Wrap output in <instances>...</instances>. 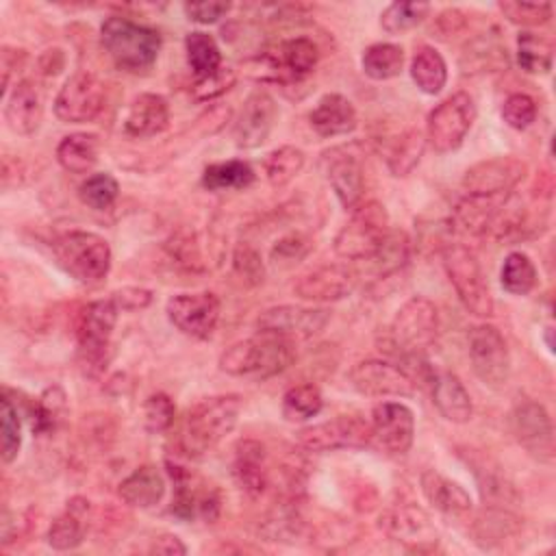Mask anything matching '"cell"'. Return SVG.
<instances>
[{
    "instance_id": "obj_53",
    "label": "cell",
    "mask_w": 556,
    "mask_h": 556,
    "mask_svg": "<svg viewBox=\"0 0 556 556\" xmlns=\"http://www.w3.org/2000/svg\"><path fill=\"white\" fill-rule=\"evenodd\" d=\"M176 417V408L169 395L165 393H152L146 397L143 402V426L148 432L152 434H161L165 430H169V426L174 424Z\"/></svg>"
},
{
    "instance_id": "obj_38",
    "label": "cell",
    "mask_w": 556,
    "mask_h": 556,
    "mask_svg": "<svg viewBox=\"0 0 556 556\" xmlns=\"http://www.w3.org/2000/svg\"><path fill=\"white\" fill-rule=\"evenodd\" d=\"M185 52L195 78H206L222 67V52L208 33H189L185 37Z\"/></svg>"
},
{
    "instance_id": "obj_42",
    "label": "cell",
    "mask_w": 556,
    "mask_h": 556,
    "mask_svg": "<svg viewBox=\"0 0 556 556\" xmlns=\"http://www.w3.org/2000/svg\"><path fill=\"white\" fill-rule=\"evenodd\" d=\"M304 161H306L304 152L295 146H280L274 152H269L263 163L269 185L271 187L289 185L302 172Z\"/></svg>"
},
{
    "instance_id": "obj_58",
    "label": "cell",
    "mask_w": 556,
    "mask_h": 556,
    "mask_svg": "<svg viewBox=\"0 0 556 556\" xmlns=\"http://www.w3.org/2000/svg\"><path fill=\"white\" fill-rule=\"evenodd\" d=\"M122 311H139L152 302V291L143 287H124L111 295Z\"/></svg>"
},
{
    "instance_id": "obj_26",
    "label": "cell",
    "mask_w": 556,
    "mask_h": 556,
    "mask_svg": "<svg viewBox=\"0 0 556 556\" xmlns=\"http://www.w3.org/2000/svg\"><path fill=\"white\" fill-rule=\"evenodd\" d=\"M232 476L239 482V486L250 495H261L269 484V471H267V452L265 445L245 439L235 445V460H232Z\"/></svg>"
},
{
    "instance_id": "obj_57",
    "label": "cell",
    "mask_w": 556,
    "mask_h": 556,
    "mask_svg": "<svg viewBox=\"0 0 556 556\" xmlns=\"http://www.w3.org/2000/svg\"><path fill=\"white\" fill-rule=\"evenodd\" d=\"M182 9H185V15L191 22L215 24L217 20H222L230 11V2H215V0H208V2H185Z\"/></svg>"
},
{
    "instance_id": "obj_16",
    "label": "cell",
    "mask_w": 556,
    "mask_h": 556,
    "mask_svg": "<svg viewBox=\"0 0 556 556\" xmlns=\"http://www.w3.org/2000/svg\"><path fill=\"white\" fill-rule=\"evenodd\" d=\"M298 441L311 452L365 447L371 441V428L356 415H337L334 419L302 428Z\"/></svg>"
},
{
    "instance_id": "obj_59",
    "label": "cell",
    "mask_w": 556,
    "mask_h": 556,
    "mask_svg": "<svg viewBox=\"0 0 556 556\" xmlns=\"http://www.w3.org/2000/svg\"><path fill=\"white\" fill-rule=\"evenodd\" d=\"M150 552L165 554V556H182V554H187V547L182 545V541L176 534H161L150 545Z\"/></svg>"
},
{
    "instance_id": "obj_44",
    "label": "cell",
    "mask_w": 556,
    "mask_h": 556,
    "mask_svg": "<svg viewBox=\"0 0 556 556\" xmlns=\"http://www.w3.org/2000/svg\"><path fill=\"white\" fill-rule=\"evenodd\" d=\"M430 4L428 2H391L380 13V26L389 35H402L428 17Z\"/></svg>"
},
{
    "instance_id": "obj_5",
    "label": "cell",
    "mask_w": 556,
    "mask_h": 556,
    "mask_svg": "<svg viewBox=\"0 0 556 556\" xmlns=\"http://www.w3.org/2000/svg\"><path fill=\"white\" fill-rule=\"evenodd\" d=\"M387 208L367 200L352 208L348 224L334 237V254L345 261H371L389 235Z\"/></svg>"
},
{
    "instance_id": "obj_49",
    "label": "cell",
    "mask_w": 556,
    "mask_h": 556,
    "mask_svg": "<svg viewBox=\"0 0 556 556\" xmlns=\"http://www.w3.org/2000/svg\"><path fill=\"white\" fill-rule=\"evenodd\" d=\"M63 410H65V393L59 387L46 389L43 395L37 402H33V406H30L33 430L37 434H46V432L54 430Z\"/></svg>"
},
{
    "instance_id": "obj_54",
    "label": "cell",
    "mask_w": 556,
    "mask_h": 556,
    "mask_svg": "<svg viewBox=\"0 0 556 556\" xmlns=\"http://www.w3.org/2000/svg\"><path fill=\"white\" fill-rule=\"evenodd\" d=\"M308 252H311V239L302 232H293V235L278 239L276 245L271 248L269 256L276 267L287 269V267L298 265L302 258H306Z\"/></svg>"
},
{
    "instance_id": "obj_52",
    "label": "cell",
    "mask_w": 556,
    "mask_h": 556,
    "mask_svg": "<svg viewBox=\"0 0 556 556\" xmlns=\"http://www.w3.org/2000/svg\"><path fill=\"white\" fill-rule=\"evenodd\" d=\"M263 534L269 541H287V543H295L302 534H304V521L300 519V515L291 508H280L274 510L271 517L265 519L263 523Z\"/></svg>"
},
{
    "instance_id": "obj_8",
    "label": "cell",
    "mask_w": 556,
    "mask_h": 556,
    "mask_svg": "<svg viewBox=\"0 0 556 556\" xmlns=\"http://www.w3.org/2000/svg\"><path fill=\"white\" fill-rule=\"evenodd\" d=\"M476 102L469 93L458 91L445 98L426 119V141L441 154L460 148L476 122Z\"/></svg>"
},
{
    "instance_id": "obj_31",
    "label": "cell",
    "mask_w": 556,
    "mask_h": 556,
    "mask_svg": "<svg viewBox=\"0 0 556 556\" xmlns=\"http://www.w3.org/2000/svg\"><path fill=\"white\" fill-rule=\"evenodd\" d=\"M117 495L132 508H152L165 495V478L154 465H141L119 482Z\"/></svg>"
},
{
    "instance_id": "obj_48",
    "label": "cell",
    "mask_w": 556,
    "mask_h": 556,
    "mask_svg": "<svg viewBox=\"0 0 556 556\" xmlns=\"http://www.w3.org/2000/svg\"><path fill=\"white\" fill-rule=\"evenodd\" d=\"M408 252H410L408 237L402 230H389L380 250L371 258L376 269H378V276L382 278V276L400 271L408 261Z\"/></svg>"
},
{
    "instance_id": "obj_28",
    "label": "cell",
    "mask_w": 556,
    "mask_h": 556,
    "mask_svg": "<svg viewBox=\"0 0 556 556\" xmlns=\"http://www.w3.org/2000/svg\"><path fill=\"white\" fill-rule=\"evenodd\" d=\"M432 384V402L441 417L452 424H467L473 415L471 397L460 382V378L452 371H437L430 380Z\"/></svg>"
},
{
    "instance_id": "obj_14",
    "label": "cell",
    "mask_w": 556,
    "mask_h": 556,
    "mask_svg": "<svg viewBox=\"0 0 556 556\" xmlns=\"http://www.w3.org/2000/svg\"><path fill=\"white\" fill-rule=\"evenodd\" d=\"M104 106V85L89 72L72 74L54 98V115L65 124L91 122Z\"/></svg>"
},
{
    "instance_id": "obj_4",
    "label": "cell",
    "mask_w": 556,
    "mask_h": 556,
    "mask_svg": "<svg viewBox=\"0 0 556 556\" xmlns=\"http://www.w3.org/2000/svg\"><path fill=\"white\" fill-rule=\"evenodd\" d=\"M56 263L78 282L98 285L111 269V245L104 237L89 230H70L52 241Z\"/></svg>"
},
{
    "instance_id": "obj_29",
    "label": "cell",
    "mask_w": 556,
    "mask_h": 556,
    "mask_svg": "<svg viewBox=\"0 0 556 556\" xmlns=\"http://www.w3.org/2000/svg\"><path fill=\"white\" fill-rule=\"evenodd\" d=\"M421 493L424 497L443 515L460 517L471 510V497L469 493L454 480L441 476L434 469H426L421 473Z\"/></svg>"
},
{
    "instance_id": "obj_39",
    "label": "cell",
    "mask_w": 556,
    "mask_h": 556,
    "mask_svg": "<svg viewBox=\"0 0 556 556\" xmlns=\"http://www.w3.org/2000/svg\"><path fill=\"white\" fill-rule=\"evenodd\" d=\"M321 406H324L321 391L315 384L306 382V384H295L285 391L280 410L289 424H302V421L313 419L321 410Z\"/></svg>"
},
{
    "instance_id": "obj_7",
    "label": "cell",
    "mask_w": 556,
    "mask_h": 556,
    "mask_svg": "<svg viewBox=\"0 0 556 556\" xmlns=\"http://www.w3.org/2000/svg\"><path fill=\"white\" fill-rule=\"evenodd\" d=\"M439 332V313L434 302L424 295H413L406 300L389 328L391 343L410 358H419L432 343Z\"/></svg>"
},
{
    "instance_id": "obj_20",
    "label": "cell",
    "mask_w": 556,
    "mask_h": 556,
    "mask_svg": "<svg viewBox=\"0 0 556 556\" xmlns=\"http://www.w3.org/2000/svg\"><path fill=\"white\" fill-rule=\"evenodd\" d=\"M276 119H278L276 100L263 89L252 91L245 98V102L241 106V113H239V117L235 122V128H232V137H235L237 148L252 150V148L263 146L269 139V135L276 126Z\"/></svg>"
},
{
    "instance_id": "obj_21",
    "label": "cell",
    "mask_w": 556,
    "mask_h": 556,
    "mask_svg": "<svg viewBox=\"0 0 556 556\" xmlns=\"http://www.w3.org/2000/svg\"><path fill=\"white\" fill-rule=\"evenodd\" d=\"M330 319V311L315 306H271L256 317V328L289 339H308L319 334Z\"/></svg>"
},
{
    "instance_id": "obj_50",
    "label": "cell",
    "mask_w": 556,
    "mask_h": 556,
    "mask_svg": "<svg viewBox=\"0 0 556 556\" xmlns=\"http://www.w3.org/2000/svg\"><path fill=\"white\" fill-rule=\"evenodd\" d=\"M497 9L504 13V17L510 24H517L521 28L543 26V24H547L552 20V4L549 2L504 0V2H497Z\"/></svg>"
},
{
    "instance_id": "obj_12",
    "label": "cell",
    "mask_w": 556,
    "mask_h": 556,
    "mask_svg": "<svg viewBox=\"0 0 556 556\" xmlns=\"http://www.w3.org/2000/svg\"><path fill=\"white\" fill-rule=\"evenodd\" d=\"M219 298L213 291L176 293L167 300V319L187 337L208 339L219 321Z\"/></svg>"
},
{
    "instance_id": "obj_30",
    "label": "cell",
    "mask_w": 556,
    "mask_h": 556,
    "mask_svg": "<svg viewBox=\"0 0 556 556\" xmlns=\"http://www.w3.org/2000/svg\"><path fill=\"white\" fill-rule=\"evenodd\" d=\"M267 61L271 70L302 78L315 70L319 61V48L308 37H291L280 41L274 52H267Z\"/></svg>"
},
{
    "instance_id": "obj_13",
    "label": "cell",
    "mask_w": 556,
    "mask_h": 556,
    "mask_svg": "<svg viewBox=\"0 0 556 556\" xmlns=\"http://www.w3.org/2000/svg\"><path fill=\"white\" fill-rule=\"evenodd\" d=\"M348 378L350 384L367 397H410L415 393L413 376L404 367L380 358L358 361Z\"/></svg>"
},
{
    "instance_id": "obj_51",
    "label": "cell",
    "mask_w": 556,
    "mask_h": 556,
    "mask_svg": "<svg viewBox=\"0 0 556 556\" xmlns=\"http://www.w3.org/2000/svg\"><path fill=\"white\" fill-rule=\"evenodd\" d=\"M232 271L248 287L263 285V280H265V263L261 258V252L254 245H250V243H239L232 250Z\"/></svg>"
},
{
    "instance_id": "obj_46",
    "label": "cell",
    "mask_w": 556,
    "mask_h": 556,
    "mask_svg": "<svg viewBox=\"0 0 556 556\" xmlns=\"http://www.w3.org/2000/svg\"><path fill=\"white\" fill-rule=\"evenodd\" d=\"M119 195V185L109 172L87 176L78 187V198L93 211H106Z\"/></svg>"
},
{
    "instance_id": "obj_33",
    "label": "cell",
    "mask_w": 556,
    "mask_h": 556,
    "mask_svg": "<svg viewBox=\"0 0 556 556\" xmlns=\"http://www.w3.org/2000/svg\"><path fill=\"white\" fill-rule=\"evenodd\" d=\"M410 78L428 96H437L447 83V65L432 46H421L410 61Z\"/></svg>"
},
{
    "instance_id": "obj_18",
    "label": "cell",
    "mask_w": 556,
    "mask_h": 556,
    "mask_svg": "<svg viewBox=\"0 0 556 556\" xmlns=\"http://www.w3.org/2000/svg\"><path fill=\"white\" fill-rule=\"evenodd\" d=\"M371 439L393 456L410 450L415 439V415L402 402H380L371 410Z\"/></svg>"
},
{
    "instance_id": "obj_9",
    "label": "cell",
    "mask_w": 556,
    "mask_h": 556,
    "mask_svg": "<svg viewBox=\"0 0 556 556\" xmlns=\"http://www.w3.org/2000/svg\"><path fill=\"white\" fill-rule=\"evenodd\" d=\"M467 350L471 369L482 384L500 391L510 378V352L504 334L493 324H478L469 330Z\"/></svg>"
},
{
    "instance_id": "obj_10",
    "label": "cell",
    "mask_w": 556,
    "mask_h": 556,
    "mask_svg": "<svg viewBox=\"0 0 556 556\" xmlns=\"http://www.w3.org/2000/svg\"><path fill=\"white\" fill-rule=\"evenodd\" d=\"M119 306L113 298L93 300L80 313L76 321V339L83 356V365L93 374L106 363L109 341L117 321Z\"/></svg>"
},
{
    "instance_id": "obj_56",
    "label": "cell",
    "mask_w": 556,
    "mask_h": 556,
    "mask_svg": "<svg viewBox=\"0 0 556 556\" xmlns=\"http://www.w3.org/2000/svg\"><path fill=\"white\" fill-rule=\"evenodd\" d=\"M237 76L230 67H219L215 74L206 76V78H195V83L191 85V93L195 100H213L219 98L222 93H226L232 85H235Z\"/></svg>"
},
{
    "instance_id": "obj_35",
    "label": "cell",
    "mask_w": 556,
    "mask_h": 556,
    "mask_svg": "<svg viewBox=\"0 0 556 556\" xmlns=\"http://www.w3.org/2000/svg\"><path fill=\"white\" fill-rule=\"evenodd\" d=\"M517 63L528 74H547L554 63V43L545 35L521 30L517 35Z\"/></svg>"
},
{
    "instance_id": "obj_22",
    "label": "cell",
    "mask_w": 556,
    "mask_h": 556,
    "mask_svg": "<svg viewBox=\"0 0 556 556\" xmlns=\"http://www.w3.org/2000/svg\"><path fill=\"white\" fill-rule=\"evenodd\" d=\"M356 289V274L341 263L321 265L304 276H300L293 285V293L306 302H339L348 298Z\"/></svg>"
},
{
    "instance_id": "obj_17",
    "label": "cell",
    "mask_w": 556,
    "mask_h": 556,
    "mask_svg": "<svg viewBox=\"0 0 556 556\" xmlns=\"http://www.w3.org/2000/svg\"><path fill=\"white\" fill-rule=\"evenodd\" d=\"M321 172L345 211L363 202V163L354 146H337L321 154Z\"/></svg>"
},
{
    "instance_id": "obj_41",
    "label": "cell",
    "mask_w": 556,
    "mask_h": 556,
    "mask_svg": "<svg viewBox=\"0 0 556 556\" xmlns=\"http://www.w3.org/2000/svg\"><path fill=\"white\" fill-rule=\"evenodd\" d=\"M519 530V519L504 506H491L484 508L482 515L476 519V541L482 545H493L504 541L506 536L515 534Z\"/></svg>"
},
{
    "instance_id": "obj_23",
    "label": "cell",
    "mask_w": 556,
    "mask_h": 556,
    "mask_svg": "<svg viewBox=\"0 0 556 556\" xmlns=\"http://www.w3.org/2000/svg\"><path fill=\"white\" fill-rule=\"evenodd\" d=\"M380 528L393 539L402 541L410 549H428L437 545V534L430 528L428 515L419 506L400 504L389 508L380 517Z\"/></svg>"
},
{
    "instance_id": "obj_37",
    "label": "cell",
    "mask_w": 556,
    "mask_h": 556,
    "mask_svg": "<svg viewBox=\"0 0 556 556\" xmlns=\"http://www.w3.org/2000/svg\"><path fill=\"white\" fill-rule=\"evenodd\" d=\"M361 67L374 80L395 78L404 67V50L397 43H371L361 56Z\"/></svg>"
},
{
    "instance_id": "obj_19",
    "label": "cell",
    "mask_w": 556,
    "mask_h": 556,
    "mask_svg": "<svg viewBox=\"0 0 556 556\" xmlns=\"http://www.w3.org/2000/svg\"><path fill=\"white\" fill-rule=\"evenodd\" d=\"M169 476L174 480V497L172 513L185 521L202 517L213 521L219 513V493L211 484L193 478L185 467L167 463Z\"/></svg>"
},
{
    "instance_id": "obj_24",
    "label": "cell",
    "mask_w": 556,
    "mask_h": 556,
    "mask_svg": "<svg viewBox=\"0 0 556 556\" xmlns=\"http://www.w3.org/2000/svg\"><path fill=\"white\" fill-rule=\"evenodd\" d=\"M43 119V100L30 80H20L4 102V122L15 135H33Z\"/></svg>"
},
{
    "instance_id": "obj_27",
    "label": "cell",
    "mask_w": 556,
    "mask_h": 556,
    "mask_svg": "<svg viewBox=\"0 0 556 556\" xmlns=\"http://www.w3.org/2000/svg\"><path fill=\"white\" fill-rule=\"evenodd\" d=\"M308 122L319 137H341L356 128V109L345 96L326 93L317 100Z\"/></svg>"
},
{
    "instance_id": "obj_60",
    "label": "cell",
    "mask_w": 556,
    "mask_h": 556,
    "mask_svg": "<svg viewBox=\"0 0 556 556\" xmlns=\"http://www.w3.org/2000/svg\"><path fill=\"white\" fill-rule=\"evenodd\" d=\"M463 24H465V15L458 9H447V11L439 13V17H437V28L443 30L445 35H452V33L460 30Z\"/></svg>"
},
{
    "instance_id": "obj_11",
    "label": "cell",
    "mask_w": 556,
    "mask_h": 556,
    "mask_svg": "<svg viewBox=\"0 0 556 556\" xmlns=\"http://www.w3.org/2000/svg\"><path fill=\"white\" fill-rule=\"evenodd\" d=\"M513 439L539 463L554 460V426L543 404L534 400L519 402L508 415Z\"/></svg>"
},
{
    "instance_id": "obj_15",
    "label": "cell",
    "mask_w": 556,
    "mask_h": 556,
    "mask_svg": "<svg viewBox=\"0 0 556 556\" xmlns=\"http://www.w3.org/2000/svg\"><path fill=\"white\" fill-rule=\"evenodd\" d=\"M528 176V163L515 156H493L473 163L463 176L465 195H506Z\"/></svg>"
},
{
    "instance_id": "obj_2",
    "label": "cell",
    "mask_w": 556,
    "mask_h": 556,
    "mask_svg": "<svg viewBox=\"0 0 556 556\" xmlns=\"http://www.w3.org/2000/svg\"><path fill=\"white\" fill-rule=\"evenodd\" d=\"M100 43L111 61L130 74L148 72L161 50L159 30L124 15H111L100 26Z\"/></svg>"
},
{
    "instance_id": "obj_47",
    "label": "cell",
    "mask_w": 556,
    "mask_h": 556,
    "mask_svg": "<svg viewBox=\"0 0 556 556\" xmlns=\"http://www.w3.org/2000/svg\"><path fill=\"white\" fill-rule=\"evenodd\" d=\"M0 421H2L0 454H2L4 463H13L17 458L20 445H22V421H20L17 404L9 397L7 389L0 400Z\"/></svg>"
},
{
    "instance_id": "obj_43",
    "label": "cell",
    "mask_w": 556,
    "mask_h": 556,
    "mask_svg": "<svg viewBox=\"0 0 556 556\" xmlns=\"http://www.w3.org/2000/svg\"><path fill=\"white\" fill-rule=\"evenodd\" d=\"M89 504V502H87ZM87 504L80 508L85 510ZM80 510L76 506V500H72V506L67 508V513L59 515L50 530H48V545L52 549H59V552H67V549H74L83 543V536H85V530H83V523H80Z\"/></svg>"
},
{
    "instance_id": "obj_40",
    "label": "cell",
    "mask_w": 556,
    "mask_h": 556,
    "mask_svg": "<svg viewBox=\"0 0 556 556\" xmlns=\"http://www.w3.org/2000/svg\"><path fill=\"white\" fill-rule=\"evenodd\" d=\"M500 282L510 295H528L536 287V267L523 252H510L504 258Z\"/></svg>"
},
{
    "instance_id": "obj_32",
    "label": "cell",
    "mask_w": 556,
    "mask_h": 556,
    "mask_svg": "<svg viewBox=\"0 0 556 556\" xmlns=\"http://www.w3.org/2000/svg\"><path fill=\"white\" fill-rule=\"evenodd\" d=\"M100 141L91 132H74L59 141L56 161L70 174H87L98 163Z\"/></svg>"
},
{
    "instance_id": "obj_3",
    "label": "cell",
    "mask_w": 556,
    "mask_h": 556,
    "mask_svg": "<svg viewBox=\"0 0 556 556\" xmlns=\"http://www.w3.org/2000/svg\"><path fill=\"white\" fill-rule=\"evenodd\" d=\"M241 413L239 395H213L195 402L185 419L182 447L189 456L211 452L219 441L232 432Z\"/></svg>"
},
{
    "instance_id": "obj_55",
    "label": "cell",
    "mask_w": 556,
    "mask_h": 556,
    "mask_svg": "<svg viewBox=\"0 0 556 556\" xmlns=\"http://www.w3.org/2000/svg\"><path fill=\"white\" fill-rule=\"evenodd\" d=\"M500 113L510 128L526 130L536 119V102L528 93H510L504 100Z\"/></svg>"
},
{
    "instance_id": "obj_36",
    "label": "cell",
    "mask_w": 556,
    "mask_h": 556,
    "mask_svg": "<svg viewBox=\"0 0 556 556\" xmlns=\"http://www.w3.org/2000/svg\"><path fill=\"white\" fill-rule=\"evenodd\" d=\"M426 148V137L415 130L408 128L404 130L400 137H395L387 150V167L393 176H406L410 174L417 163L421 161Z\"/></svg>"
},
{
    "instance_id": "obj_34",
    "label": "cell",
    "mask_w": 556,
    "mask_h": 556,
    "mask_svg": "<svg viewBox=\"0 0 556 556\" xmlns=\"http://www.w3.org/2000/svg\"><path fill=\"white\" fill-rule=\"evenodd\" d=\"M254 169L248 161L230 159L222 163H211L202 172V187L208 191H226V189H245L254 182Z\"/></svg>"
},
{
    "instance_id": "obj_6",
    "label": "cell",
    "mask_w": 556,
    "mask_h": 556,
    "mask_svg": "<svg viewBox=\"0 0 556 556\" xmlns=\"http://www.w3.org/2000/svg\"><path fill=\"white\" fill-rule=\"evenodd\" d=\"M441 256L445 274L463 306L476 317H491L493 298L476 254L460 243H450L443 248Z\"/></svg>"
},
{
    "instance_id": "obj_1",
    "label": "cell",
    "mask_w": 556,
    "mask_h": 556,
    "mask_svg": "<svg viewBox=\"0 0 556 556\" xmlns=\"http://www.w3.org/2000/svg\"><path fill=\"white\" fill-rule=\"evenodd\" d=\"M295 361L293 339L258 330L254 337L232 343L219 356V369L237 378L265 380L282 374Z\"/></svg>"
},
{
    "instance_id": "obj_45",
    "label": "cell",
    "mask_w": 556,
    "mask_h": 556,
    "mask_svg": "<svg viewBox=\"0 0 556 556\" xmlns=\"http://www.w3.org/2000/svg\"><path fill=\"white\" fill-rule=\"evenodd\" d=\"M508 63L506 48L493 39H476L463 52V72H493Z\"/></svg>"
},
{
    "instance_id": "obj_25",
    "label": "cell",
    "mask_w": 556,
    "mask_h": 556,
    "mask_svg": "<svg viewBox=\"0 0 556 556\" xmlns=\"http://www.w3.org/2000/svg\"><path fill=\"white\" fill-rule=\"evenodd\" d=\"M169 126V104L159 93H139L124 117V132L135 139L161 135Z\"/></svg>"
}]
</instances>
